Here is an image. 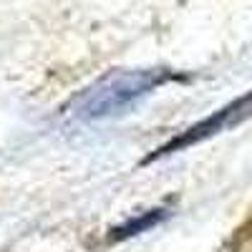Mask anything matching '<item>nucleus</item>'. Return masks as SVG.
<instances>
[{"label": "nucleus", "mask_w": 252, "mask_h": 252, "mask_svg": "<svg viewBox=\"0 0 252 252\" xmlns=\"http://www.w3.org/2000/svg\"><path fill=\"white\" fill-rule=\"evenodd\" d=\"M174 73L166 68H139V71H111L86 86L66 106L68 116L78 121H101L126 114L136 101L149 96L154 89L172 81Z\"/></svg>", "instance_id": "nucleus-1"}, {"label": "nucleus", "mask_w": 252, "mask_h": 252, "mask_svg": "<svg viewBox=\"0 0 252 252\" xmlns=\"http://www.w3.org/2000/svg\"><path fill=\"white\" fill-rule=\"evenodd\" d=\"M247 119H252V91L245 94L242 98L232 101V103H227L224 109L215 111L212 116L202 119L199 124L189 126L187 131H182L172 141H166L161 149H157L154 154H149L141 164H152V161H157L161 157H169L174 152H184V149H189V146H194V144H199V141H204L209 136H215V134H222V131L232 129V126H237V124H242Z\"/></svg>", "instance_id": "nucleus-2"}, {"label": "nucleus", "mask_w": 252, "mask_h": 252, "mask_svg": "<svg viewBox=\"0 0 252 252\" xmlns=\"http://www.w3.org/2000/svg\"><path fill=\"white\" fill-rule=\"evenodd\" d=\"M164 217H166V209H149V212H144L139 220H129L126 224L111 229L109 242H121V240H126V237H134V235L144 232V229H149V227L159 224Z\"/></svg>", "instance_id": "nucleus-3"}]
</instances>
